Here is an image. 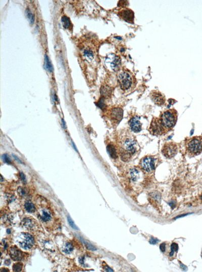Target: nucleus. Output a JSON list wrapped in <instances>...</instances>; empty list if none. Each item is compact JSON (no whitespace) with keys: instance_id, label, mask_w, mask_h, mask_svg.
<instances>
[{"instance_id":"f257e3e1","label":"nucleus","mask_w":202,"mask_h":272,"mask_svg":"<svg viewBox=\"0 0 202 272\" xmlns=\"http://www.w3.org/2000/svg\"><path fill=\"white\" fill-rule=\"evenodd\" d=\"M138 148L135 137L129 131L125 130L120 134L118 141V151L122 160H129L137 152Z\"/></svg>"},{"instance_id":"4c0bfd02","label":"nucleus","mask_w":202,"mask_h":272,"mask_svg":"<svg viewBox=\"0 0 202 272\" xmlns=\"http://www.w3.org/2000/svg\"><path fill=\"white\" fill-rule=\"evenodd\" d=\"M169 204L171 207H172V208H173L175 206V202L174 201H171Z\"/></svg>"},{"instance_id":"2f4dec72","label":"nucleus","mask_w":202,"mask_h":272,"mask_svg":"<svg viewBox=\"0 0 202 272\" xmlns=\"http://www.w3.org/2000/svg\"><path fill=\"white\" fill-rule=\"evenodd\" d=\"M18 193L21 196H24L26 194V191L24 188L19 187L18 189Z\"/></svg>"},{"instance_id":"c03bdc74","label":"nucleus","mask_w":202,"mask_h":272,"mask_svg":"<svg viewBox=\"0 0 202 272\" xmlns=\"http://www.w3.org/2000/svg\"><path fill=\"white\" fill-rule=\"evenodd\" d=\"M7 232L8 233L10 234V233H11V231H10V229H8L7 231Z\"/></svg>"},{"instance_id":"9b49d317","label":"nucleus","mask_w":202,"mask_h":272,"mask_svg":"<svg viewBox=\"0 0 202 272\" xmlns=\"http://www.w3.org/2000/svg\"><path fill=\"white\" fill-rule=\"evenodd\" d=\"M150 97L154 103L159 106L163 105L165 102V98L164 96L159 91H152L151 93Z\"/></svg>"},{"instance_id":"a211bd4d","label":"nucleus","mask_w":202,"mask_h":272,"mask_svg":"<svg viewBox=\"0 0 202 272\" xmlns=\"http://www.w3.org/2000/svg\"><path fill=\"white\" fill-rule=\"evenodd\" d=\"M112 90L110 87L107 86H103L101 89V94L103 97H107L110 96Z\"/></svg>"},{"instance_id":"ea45409f","label":"nucleus","mask_w":202,"mask_h":272,"mask_svg":"<svg viewBox=\"0 0 202 272\" xmlns=\"http://www.w3.org/2000/svg\"><path fill=\"white\" fill-rule=\"evenodd\" d=\"M62 125L63 127H64V128H66V124H65V122L64 121L63 119H62Z\"/></svg>"},{"instance_id":"58836bf2","label":"nucleus","mask_w":202,"mask_h":272,"mask_svg":"<svg viewBox=\"0 0 202 272\" xmlns=\"http://www.w3.org/2000/svg\"><path fill=\"white\" fill-rule=\"evenodd\" d=\"M83 261H84V259H83V258H82V257H80V258L79 259V262H80V263L81 264H83V263H84Z\"/></svg>"},{"instance_id":"6e6552de","label":"nucleus","mask_w":202,"mask_h":272,"mask_svg":"<svg viewBox=\"0 0 202 272\" xmlns=\"http://www.w3.org/2000/svg\"><path fill=\"white\" fill-rule=\"evenodd\" d=\"M21 240L19 242L20 246L24 249L31 248L34 243L33 237L29 233H22L21 235Z\"/></svg>"},{"instance_id":"c9c22d12","label":"nucleus","mask_w":202,"mask_h":272,"mask_svg":"<svg viewBox=\"0 0 202 272\" xmlns=\"http://www.w3.org/2000/svg\"><path fill=\"white\" fill-rule=\"evenodd\" d=\"M12 155L13 156V157L14 158V159H15L16 160H17V161L18 162H19V163L22 164V162L21 161V160H20L19 158L17 156H16L15 155H14V154H12Z\"/></svg>"},{"instance_id":"20e7f679","label":"nucleus","mask_w":202,"mask_h":272,"mask_svg":"<svg viewBox=\"0 0 202 272\" xmlns=\"http://www.w3.org/2000/svg\"><path fill=\"white\" fill-rule=\"evenodd\" d=\"M164 127L168 132L176 125L177 112L175 109H169L163 112L159 117Z\"/></svg>"},{"instance_id":"e433bc0d","label":"nucleus","mask_w":202,"mask_h":272,"mask_svg":"<svg viewBox=\"0 0 202 272\" xmlns=\"http://www.w3.org/2000/svg\"><path fill=\"white\" fill-rule=\"evenodd\" d=\"M105 270H106V271H108V272H113V270L112 269H111L110 268H109L107 266H106V267H105Z\"/></svg>"},{"instance_id":"f704fd0d","label":"nucleus","mask_w":202,"mask_h":272,"mask_svg":"<svg viewBox=\"0 0 202 272\" xmlns=\"http://www.w3.org/2000/svg\"><path fill=\"white\" fill-rule=\"evenodd\" d=\"M160 249L162 252H164L166 249V245L165 243H162L160 246Z\"/></svg>"},{"instance_id":"c756f323","label":"nucleus","mask_w":202,"mask_h":272,"mask_svg":"<svg viewBox=\"0 0 202 272\" xmlns=\"http://www.w3.org/2000/svg\"><path fill=\"white\" fill-rule=\"evenodd\" d=\"M97 106L100 107L101 109H103L105 106V104L104 103V98L103 97L97 103Z\"/></svg>"},{"instance_id":"423d86ee","label":"nucleus","mask_w":202,"mask_h":272,"mask_svg":"<svg viewBox=\"0 0 202 272\" xmlns=\"http://www.w3.org/2000/svg\"><path fill=\"white\" fill-rule=\"evenodd\" d=\"M178 151V145L173 142L165 143L161 150L163 155L168 158H171L175 156L177 153Z\"/></svg>"},{"instance_id":"412c9836","label":"nucleus","mask_w":202,"mask_h":272,"mask_svg":"<svg viewBox=\"0 0 202 272\" xmlns=\"http://www.w3.org/2000/svg\"><path fill=\"white\" fill-rule=\"evenodd\" d=\"M24 207L26 210L29 213H33L36 210V207L34 204L30 202H26L24 204Z\"/></svg>"},{"instance_id":"a19ab883","label":"nucleus","mask_w":202,"mask_h":272,"mask_svg":"<svg viewBox=\"0 0 202 272\" xmlns=\"http://www.w3.org/2000/svg\"><path fill=\"white\" fill-rule=\"evenodd\" d=\"M180 266H181V267H182V268L183 269V270H186V269H187V268H186V267H185V266H184V265H183V264H180Z\"/></svg>"},{"instance_id":"49530a36","label":"nucleus","mask_w":202,"mask_h":272,"mask_svg":"<svg viewBox=\"0 0 202 272\" xmlns=\"http://www.w3.org/2000/svg\"><path fill=\"white\" fill-rule=\"evenodd\" d=\"M201 199H202V196H201Z\"/></svg>"},{"instance_id":"72a5a7b5","label":"nucleus","mask_w":202,"mask_h":272,"mask_svg":"<svg viewBox=\"0 0 202 272\" xmlns=\"http://www.w3.org/2000/svg\"><path fill=\"white\" fill-rule=\"evenodd\" d=\"M158 242V240L154 238H152L150 240V243L151 244H153V245L156 244Z\"/></svg>"},{"instance_id":"7ed1b4c3","label":"nucleus","mask_w":202,"mask_h":272,"mask_svg":"<svg viewBox=\"0 0 202 272\" xmlns=\"http://www.w3.org/2000/svg\"><path fill=\"white\" fill-rule=\"evenodd\" d=\"M118 80L121 89L124 92L130 91L135 87V77L129 71L121 72L118 76Z\"/></svg>"},{"instance_id":"37998d69","label":"nucleus","mask_w":202,"mask_h":272,"mask_svg":"<svg viewBox=\"0 0 202 272\" xmlns=\"http://www.w3.org/2000/svg\"><path fill=\"white\" fill-rule=\"evenodd\" d=\"M54 99H55V101H57V96H56V94H55V95H54Z\"/></svg>"},{"instance_id":"2eb2a0df","label":"nucleus","mask_w":202,"mask_h":272,"mask_svg":"<svg viewBox=\"0 0 202 272\" xmlns=\"http://www.w3.org/2000/svg\"><path fill=\"white\" fill-rule=\"evenodd\" d=\"M107 150L110 156L113 158L116 159L117 158V151L115 146L112 144H109L107 146Z\"/></svg>"},{"instance_id":"9d476101","label":"nucleus","mask_w":202,"mask_h":272,"mask_svg":"<svg viewBox=\"0 0 202 272\" xmlns=\"http://www.w3.org/2000/svg\"><path fill=\"white\" fill-rule=\"evenodd\" d=\"M129 125L131 130L135 133H139L142 130V124L137 116L133 117L130 119Z\"/></svg>"},{"instance_id":"6ab92c4d","label":"nucleus","mask_w":202,"mask_h":272,"mask_svg":"<svg viewBox=\"0 0 202 272\" xmlns=\"http://www.w3.org/2000/svg\"><path fill=\"white\" fill-rule=\"evenodd\" d=\"M45 68L48 71L52 72L53 71V67L50 58L47 55L45 56Z\"/></svg>"},{"instance_id":"bb28decb","label":"nucleus","mask_w":202,"mask_h":272,"mask_svg":"<svg viewBox=\"0 0 202 272\" xmlns=\"http://www.w3.org/2000/svg\"><path fill=\"white\" fill-rule=\"evenodd\" d=\"M67 220L68 222V223L69 224V225L70 226V227H71L72 229H74V230H78V227H77V226L75 225V223H74L73 221L71 219V218L69 216H67Z\"/></svg>"},{"instance_id":"0eeeda50","label":"nucleus","mask_w":202,"mask_h":272,"mask_svg":"<svg viewBox=\"0 0 202 272\" xmlns=\"http://www.w3.org/2000/svg\"><path fill=\"white\" fill-rule=\"evenodd\" d=\"M156 160L153 156H147L144 157L141 161L140 165L142 168L147 173H152L156 167Z\"/></svg>"},{"instance_id":"f8f14e48","label":"nucleus","mask_w":202,"mask_h":272,"mask_svg":"<svg viewBox=\"0 0 202 272\" xmlns=\"http://www.w3.org/2000/svg\"><path fill=\"white\" fill-rule=\"evenodd\" d=\"M118 15L126 22L134 23V13L132 10L129 9H125L119 12Z\"/></svg>"},{"instance_id":"a18cd8bd","label":"nucleus","mask_w":202,"mask_h":272,"mask_svg":"<svg viewBox=\"0 0 202 272\" xmlns=\"http://www.w3.org/2000/svg\"><path fill=\"white\" fill-rule=\"evenodd\" d=\"M3 177H2V176H1V182H3Z\"/></svg>"},{"instance_id":"f03ea898","label":"nucleus","mask_w":202,"mask_h":272,"mask_svg":"<svg viewBox=\"0 0 202 272\" xmlns=\"http://www.w3.org/2000/svg\"><path fill=\"white\" fill-rule=\"evenodd\" d=\"M185 147L188 154L198 155L202 152V136H194L185 141Z\"/></svg>"},{"instance_id":"79ce46f5","label":"nucleus","mask_w":202,"mask_h":272,"mask_svg":"<svg viewBox=\"0 0 202 272\" xmlns=\"http://www.w3.org/2000/svg\"><path fill=\"white\" fill-rule=\"evenodd\" d=\"M72 146H73V147L74 148V149H75V150H76V151H77V149H76V146H75V144H74V143H73V142H72Z\"/></svg>"},{"instance_id":"5701e85b","label":"nucleus","mask_w":202,"mask_h":272,"mask_svg":"<svg viewBox=\"0 0 202 272\" xmlns=\"http://www.w3.org/2000/svg\"><path fill=\"white\" fill-rule=\"evenodd\" d=\"M84 55L87 58L92 60L94 57V54L93 51L90 49H85L83 51Z\"/></svg>"},{"instance_id":"b1692460","label":"nucleus","mask_w":202,"mask_h":272,"mask_svg":"<svg viewBox=\"0 0 202 272\" xmlns=\"http://www.w3.org/2000/svg\"><path fill=\"white\" fill-rule=\"evenodd\" d=\"M73 250V245L72 244V243H70V242H68L66 243L63 248L64 253H66L67 254H69L72 253Z\"/></svg>"},{"instance_id":"39448f33","label":"nucleus","mask_w":202,"mask_h":272,"mask_svg":"<svg viewBox=\"0 0 202 272\" xmlns=\"http://www.w3.org/2000/svg\"><path fill=\"white\" fill-rule=\"evenodd\" d=\"M149 131L150 133L154 136L163 135L168 131L164 127L159 118L154 117L152 119Z\"/></svg>"},{"instance_id":"473e14b6","label":"nucleus","mask_w":202,"mask_h":272,"mask_svg":"<svg viewBox=\"0 0 202 272\" xmlns=\"http://www.w3.org/2000/svg\"><path fill=\"white\" fill-rule=\"evenodd\" d=\"M20 178H21V179L22 180V181L24 183H26V177H25V175L22 173V172H21L20 173Z\"/></svg>"},{"instance_id":"c85d7f7f","label":"nucleus","mask_w":202,"mask_h":272,"mask_svg":"<svg viewBox=\"0 0 202 272\" xmlns=\"http://www.w3.org/2000/svg\"><path fill=\"white\" fill-rule=\"evenodd\" d=\"M151 196L156 201H160L161 195L158 192H154L151 194Z\"/></svg>"},{"instance_id":"4be33fe9","label":"nucleus","mask_w":202,"mask_h":272,"mask_svg":"<svg viewBox=\"0 0 202 272\" xmlns=\"http://www.w3.org/2000/svg\"><path fill=\"white\" fill-rule=\"evenodd\" d=\"M41 219L43 221L45 222H47L49 221L51 219V214H50L47 211L44 210L43 212L42 215L40 216Z\"/></svg>"},{"instance_id":"dca6fc26","label":"nucleus","mask_w":202,"mask_h":272,"mask_svg":"<svg viewBox=\"0 0 202 272\" xmlns=\"http://www.w3.org/2000/svg\"><path fill=\"white\" fill-rule=\"evenodd\" d=\"M129 175L130 179L133 182L137 181L140 178V173L139 171L135 168H133L130 170Z\"/></svg>"},{"instance_id":"1a4fd4ad","label":"nucleus","mask_w":202,"mask_h":272,"mask_svg":"<svg viewBox=\"0 0 202 272\" xmlns=\"http://www.w3.org/2000/svg\"><path fill=\"white\" fill-rule=\"evenodd\" d=\"M123 110L121 108L116 107L112 108L110 111L111 119L116 124H119L123 117Z\"/></svg>"},{"instance_id":"aec40b11","label":"nucleus","mask_w":202,"mask_h":272,"mask_svg":"<svg viewBox=\"0 0 202 272\" xmlns=\"http://www.w3.org/2000/svg\"><path fill=\"white\" fill-rule=\"evenodd\" d=\"M25 15L27 17V18L29 20L30 23L31 24H33L35 20V17L34 15L32 14V13L31 12L29 8H27L25 10Z\"/></svg>"},{"instance_id":"4468645a","label":"nucleus","mask_w":202,"mask_h":272,"mask_svg":"<svg viewBox=\"0 0 202 272\" xmlns=\"http://www.w3.org/2000/svg\"><path fill=\"white\" fill-rule=\"evenodd\" d=\"M108 59H109V61H110V66L113 70L116 71L119 68L121 65V59L119 56L112 55Z\"/></svg>"},{"instance_id":"f3484780","label":"nucleus","mask_w":202,"mask_h":272,"mask_svg":"<svg viewBox=\"0 0 202 272\" xmlns=\"http://www.w3.org/2000/svg\"><path fill=\"white\" fill-rule=\"evenodd\" d=\"M61 21H62L63 27L65 29H70V28H72L71 22L69 19V18L67 16H65V15L62 16L61 18Z\"/></svg>"},{"instance_id":"7c9ffc66","label":"nucleus","mask_w":202,"mask_h":272,"mask_svg":"<svg viewBox=\"0 0 202 272\" xmlns=\"http://www.w3.org/2000/svg\"><path fill=\"white\" fill-rule=\"evenodd\" d=\"M2 159L3 160V161L7 164H10L11 163V159H10V157H9V156L7 154H4L2 156Z\"/></svg>"},{"instance_id":"ddd939ff","label":"nucleus","mask_w":202,"mask_h":272,"mask_svg":"<svg viewBox=\"0 0 202 272\" xmlns=\"http://www.w3.org/2000/svg\"><path fill=\"white\" fill-rule=\"evenodd\" d=\"M10 255L11 259L15 261H20L23 257V253L16 246L11 247Z\"/></svg>"},{"instance_id":"cd10ccee","label":"nucleus","mask_w":202,"mask_h":272,"mask_svg":"<svg viewBox=\"0 0 202 272\" xmlns=\"http://www.w3.org/2000/svg\"><path fill=\"white\" fill-rule=\"evenodd\" d=\"M83 242L85 244L87 249L90 250H96V248L94 246H93L92 244H91L90 243L87 242L86 241H84V240H83Z\"/></svg>"},{"instance_id":"a878e982","label":"nucleus","mask_w":202,"mask_h":272,"mask_svg":"<svg viewBox=\"0 0 202 272\" xmlns=\"http://www.w3.org/2000/svg\"><path fill=\"white\" fill-rule=\"evenodd\" d=\"M178 249V244L175 243H172L171 246V252L170 253V256H173L174 253L177 251Z\"/></svg>"},{"instance_id":"393cba45","label":"nucleus","mask_w":202,"mask_h":272,"mask_svg":"<svg viewBox=\"0 0 202 272\" xmlns=\"http://www.w3.org/2000/svg\"><path fill=\"white\" fill-rule=\"evenodd\" d=\"M23 268V264L21 262H16L13 266V270L14 272H20Z\"/></svg>"}]
</instances>
